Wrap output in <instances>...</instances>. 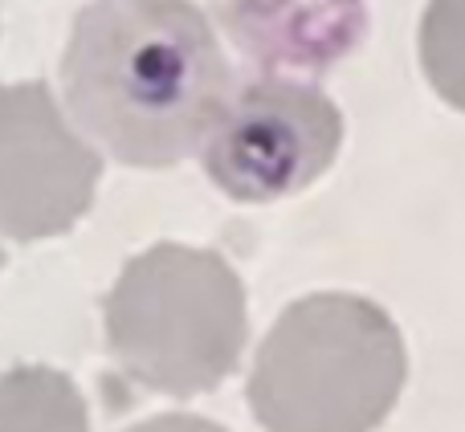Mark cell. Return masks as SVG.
I'll return each instance as SVG.
<instances>
[{
    "label": "cell",
    "instance_id": "obj_1",
    "mask_svg": "<svg viewBox=\"0 0 465 432\" xmlns=\"http://www.w3.org/2000/svg\"><path fill=\"white\" fill-rule=\"evenodd\" d=\"M74 123L127 168L201 155L232 98L229 57L193 0H94L62 54Z\"/></svg>",
    "mask_w": 465,
    "mask_h": 432
},
{
    "label": "cell",
    "instance_id": "obj_2",
    "mask_svg": "<svg viewBox=\"0 0 465 432\" xmlns=\"http://www.w3.org/2000/svg\"><path fill=\"white\" fill-rule=\"evenodd\" d=\"M409 379L404 335L363 294H306L257 343L249 412L273 432H368L392 417Z\"/></svg>",
    "mask_w": 465,
    "mask_h": 432
},
{
    "label": "cell",
    "instance_id": "obj_3",
    "mask_svg": "<svg viewBox=\"0 0 465 432\" xmlns=\"http://www.w3.org/2000/svg\"><path fill=\"white\" fill-rule=\"evenodd\" d=\"M106 347L147 392H217L249 343V302L217 249L160 241L123 265L103 302Z\"/></svg>",
    "mask_w": 465,
    "mask_h": 432
},
{
    "label": "cell",
    "instance_id": "obj_4",
    "mask_svg": "<svg viewBox=\"0 0 465 432\" xmlns=\"http://www.w3.org/2000/svg\"><path fill=\"white\" fill-rule=\"evenodd\" d=\"M343 147V114L314 82L257 78L229 98L201 160L209 180L241 204L306 192Z\"/></svg>",
    "mask_w": 465,
    "mask_h": 432
},
{
    "label": "cell",
    "instance_id": "obj_5",
    "mask_svg": "<svg viewBox=\"0 0 465 432\" xmlns=\"http://www.w3.org/2000/svg\"><path fill=\"white\" fill-rule=\"evenodd\" d=\"M103 180L98 147L65 119L45 82H0V232L49 241L90 212Z\"/></svg>",
    "mask_w": 465,
    "mask_h": 432
},
{
    "label": "cell",
    "instance_id": "obj_6",
    "mask_svg": "<svg viewBox=\"0 0 465 432\" xmlns=\"http://www.w3.org/2000/svg\"><path fill=\"white\" fill-rule=\"evenodd\" d=\"M90 408L70 376L16 363L0 376V432H86Z\"/></svg>",
    "mask_w": 465,
    "mask_h": 432
},
{
    "label": "cell",
    "instance_id": "obj_7",
    "mask_svg": "<svg viewBox=\"0 0 465 432\" xmlns=\"http://www.w3.org/2000/svg\"><path fill=\"white\" fill-rule=\"evenodd\" d=\"M417 54L437 98L465 114V0H429L417 29Z\"/></svg>",
    "mask_w": 465,
    "mask_h": 432
},
{
    "label": "cell",
    "instance_id": "obj_8",
    "mask_svg": "<svg viewBox=\"0 0 465 432\" xmlns=\"http://www.w3.org/2000/svg\"><path fill=\"white\" fill-rule=\"evenodd\" d=\"M0 270H5V249H0Z\"/></svg>",
    "mask_w": 465,
    "mask_h": 432
}]
</instances>
